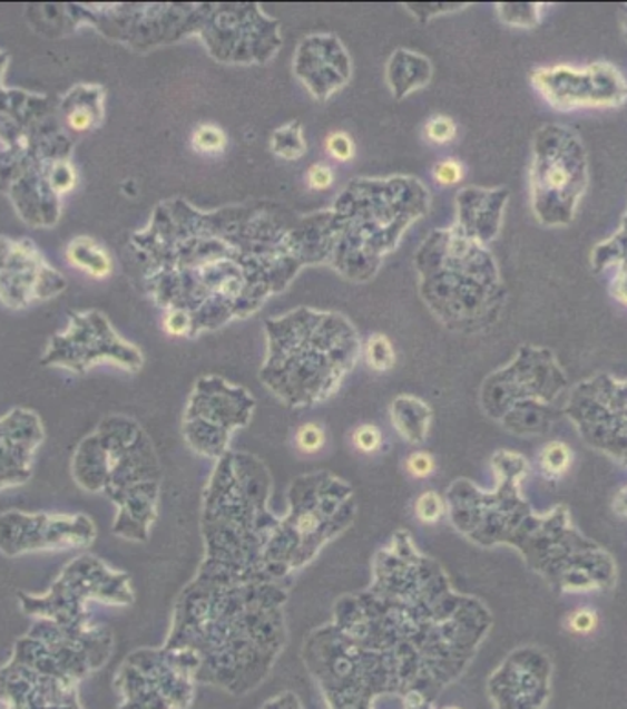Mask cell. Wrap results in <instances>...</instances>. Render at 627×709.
I'll use <instances>...</instances> for the list:
<instances>
[{
	"label": "cell",
	"mask_w": 627,
	"mask_h": 709,
	"mask_svg": "<svg viewBox=\"0 0 627 709\" xmlns=\"http://www.w3.org/2000/svg\"><path fill=\"white\" fill-rule=\"evenodd\" d=\"M462 172L461 162L457 161H442L433 167V178H435L437 184H441V186H455V184L461 183Z\"/></svg>",
	"instance_id": "obj_19"
},
{
	"label": "cell",
	"mask_w": 627,
	"mask_h": 709,
	"mask_svg": "<svg viewBox=\"0 0 627 709\" xmlns=\"http://www.w3.org/2000/svg\"><path fill=\"white\" fill-rule=\"evenodd\" d=\"M112 645L101 627L36 620L0 668L2 709H84L79 683L104 668Z\"/></svg>",
	"instance_id": "obj_1"
},
{
	"label": "cell",
	"mask_w": 627,
	"mask_h": 709,
	"mask_svg": "<svg viewBox=\"0 0 627 709\" xmlns=\"http://www.w3.org/2000/svg\"><path fill=\"white\" fill-rule=\"evenodd\" d=\"M597 614L592 611H587V609L575 612L569 620L570 629H572V632H578V634H589V632L597 629Z\"/></svg>",
	"instance_id": "obj_23"
},
{
	"label": "cell",
	"mask_w": 627,
	"mask_h": 709,
	"mask_svg": "<svg viewBox=\"0 0 627 709\" xmlns=\"http://www.w3.org/2000/svg\"><path fill=\"white\" fill-rule=\"evenodd\" d=\"M415 513L420 521L425 522V524H433V522L439 521L442 516L441 496L428 491L417 501Z\"/></svg>",
	"instance_id": "obj_17"
},
{
	"label": "cell",
	"mask_w": 627,
	"mask_h": 709,
	"mask_svg": "<svg viewBox=\"0 0 627 709\" xmlns=\"http://www.w3.org/2000/svg\"><path fill=\"white\" fill-rule=\"evenodd\" d=\"M53 184L58 192H68L74 186V173L68 166H59L53 172Z\"/></svg>",
	"instance_id": "obj_26"
},
{
	"label": "cell",
	"mask_w": 627,
	"mask_h": 709,
	"mask_svg": "<svg viewBox=\"0 0 627 709\" xmlns=\"http://www.w3.org/2000/svg\"><path fill=\"white\" fill-rule=\"evenodd\" d=\"M626 11H627V8H626ZM623 22H624V32H626V37H627V13H626V16H624V21Z\"/></svg>",
	"instance_id": "obj_27"
},
{
	"label": "cell",
	"mask_w": 627,
	"mask_h": 709,
	"mask_svg": "<svg viewBox=\"0 0 627 709\" xmlns=\"http://www.w3.org/2000/svg\"><path fill=\"white\" fill-rule=\"evenodd\" d=\"M591 265L597 272L627 266V212L617 234L595 246L591 254Z\"/></svg>",
	"instance_id": "obj_8"
},
{
	"label": "cell",
	"mask_w": 627,
	"mask_h": 709,
	"mask_svg": "<svg viewBox=\"0 0 627 709\" xmlns=\"http://www.w3.org/2000/svg\"><path fill=\"white\" fill-rule=\"evenodd\" d=\"M353 444L362 453L371 454L380 449L382 445V433L373 425H363L356 428L353 434Z\"/></svg>",
	"instance_id": "obj_18"
},
{
	"label": "cell",
	"mask_w": 627,
	"mask_h": 709,
	"mask_svg": "<svg viewBox=\"0 0 627 709\" xmlns=\"http://www.w3.org/2000/svg\"><path fill=\"white\" fill-rule=\"evenodd\" d=\"M45 427L36 412L16 408L0 418V493L28 484Z\"/></svg>",
	"instance_id": "obj_6"
},
{
	"label": "cell",
	"mask_w": 627,
	"mask_h": 709,
	"mask_svg": "<svg viewBox=\"0 0 627 709\" xmlns=\"http://www.w3.org/2000/svg\"><path fill=\"white\" fill-rule=\"evenodd\" d=\"M296 444L303 453H317L325 445V433L314 423H306L297 430Z\"/></svg>",
	"instance_id": "obj_16"
},
{
	"label": "cell",
	"mask_w": 627,
	"mask_h": 709,
	"mask_svg": "<svg viewBox=\"0 0 627 709\" xmlns=\"http://www.w3.org/2000/svg\"><path fill=\"white\" fill-rule=\"evenodd\" d=\"M539 465H541L545 476L558 478L569 469L570 450L564 444H549L539 456Z\"/></svg>",
	"instance_id": "obj_12"
},
{
	"label": "cell",
	"mask_w": 627,
	"mask_h": 709,
	"mask_svg": "<svg viewBox=\"0 0 627 709\" xmlns=\"http://www.w3.org/2000/svg\"><path fill=\"white\" fill-rule=\"evenodd\" d=\"M325 147H327L329 155L337 162H351L356 155L353 138L343 130L331 133L325 142Z\"/></svg>",
	"instance_id": "obj_15"
},
{
	"label": "cell",
	"mask_w": 627,
	"mask_h": 709,
	"mask_svg": "<svg viewBox=\"0 0 627 709\" xmlns=\"http://www.w3.org/2000/svg\"><path fill=\"white\" fill-rule=\"evenodd\" d=\"M270 147L277 157L285 161H297L306 153V142L303 138V129L297 122H291L288 126L280 127L272 135Z\"/></svg>",
	"instance_id": "obj_9"
},
{
	"label": "cell",
	"mask_w": 627,
	"mask_h": 709,
	"mask_svg": "<svg viewBox=\"0 0 627 709\" xmlns=\"http://www.w3.org/2000/svg\"><path fill=\"white\" fill-rule=\"evenodd\" d=\"M68 260L74 265L79 266L81 271L89 272L90 276L94 278L109 276L110 271H112V263H110L107 252L101 246L96 245L92 240H85V237L70 245Z\"/></svg>",
	"instance_id": "obj_7"
},
{
	"label": "cell",
	"mask_w": 627,
	"mask_h": 709,
	"mask_svg": "<svg viewBox=\"0 0 627 709\" xmlns=\"http://www.w3.org/2000/svg\"><path fill=\"white\" fill-rule=\"evenodd\" d=\"M164 329L172 337H186L193 329L192 317L182 309H169V313L164 319Z\"/></svg>",
	"instance_id": "obj_20"
},
{
	"label": "cell",
	"mask_w": 627,
	"mask_h": 709,
	"mask_svg": "<svg viewBox=\"0 0 627 709\" xmlns=\"http://www.w3.org/2000/svg\"><path fill=\"white\" fill-rule=\"evenodd\" d=\"M424 135L428 140L439 144V146L450 144L457 136V124L451 120L450 116H435L425 124Z\"/></svg>",
	"instance_id": "obj_14"
},
{
	"label": "cell",
	"mask_w": 627,
	"mask_h": 709,
	"mask_svg": "<svg viewBox=\"0 0 627 709\" xmlns=\"http://www.w3.org/2000/svg\"><path fill=\"white\" fill-rule=\"evenodd\" d=\"M543 4H499L501 21L516 28H535L543 17Z\"/></svg>",
	"instance_id": "obj_10"
},
{
	"label": "cell",
	"mask_w": 627,
	"mask_h": 709,
	"mask_svg": "<svg viewBox=\"0 0 627 709\" xmlns=\"http://www.w3.org/2000/svg\"><path fill=\"white\" fill-rule=\"evenodd\" d=\"M408 470L415 478H428L435 470V459L428 453L411 454L408 459Z\"/></svg>",
	"instance_id": "obj_22"
},
{
	"label": "cell",
	"mask_w": 627,
	"mask_h": 709,
	"mask_svg": "<svg viewBox=\"0 0 627 709\" xmlns=\"http://www.w3.org/2000/svg\"><path fill=\"white\" fill-rule=\"evenodd\" d=\"M547 104L558 110L611 109L627 101V81L617 67L592 64L586 68H538L530 78Z\"/></svg>",
	"instance_id": "obj_5"
},
{
	"label": "cell",
	"mask_w": 627,
	"mask_h": 709,
	"mask_svg": "<svg viewBox=\"0 0 627 709\" xmlns=\"http://www.w3.org/2000/svg\"><path fill=\"white\" fill-rule=\"evenodd\" d=\"M306 183H308V188L311 190L325 192L334 184V173L325 164H314L306 173Z\"/></svg>",
	"instance_id": "obj_21"
},
{
	"label": "cell",
	"mask_w": 627,
	"mask_h": 709,
	"mask_svg": "<svg viewBox=\"0 0 627 709\" xmlns=\"http://www.w3.org/2000/svg\"><path fill=\"white\" fill-rule=\"evenodd\" d=\"M192 144L198 152L221 153L228 144V138H226V133L221 127L213 126V124H204V126L197 127V130L193 133Z\"/></svg>",
	"instance_id": "obj_13"
},
{
	"label": "cell",
	"mask_w": 627,
	"mask_h": 709,
	"mask_svg": "<svg viewBox=\"0 0 627 709\" xmlns=\"http://www.w3.org/2000/svg\"><path fill=\"white\" fill-rule=\"evenodd\" d=\"M611 294L618 302L627 305V266L615 269V276L611 280Z\"/></svg>",
	"instance_id": "obj_25"
},
{
	"label": "cell",
	"mask_w": 627,
	"mask_h": 709,
	"mask_svg": "<svg viewBox=\"0 0 627 709\" xmlns=\"http://www.w3.org/2000/svg\"><path fill=\"white\" fill-rule=\"evenodd\" d=\"M120 580V575L94 555H79L61 570L45 594L19 592V605L25 614L36 620L84 625L89 623L87 606L92 601L118 603Z\"/></svg>",
	"instance_id": "obj_3"
},
{
	"label": "cell",
	"mask_w": 627,
	"mask_h": 709,
	"mask_svg": "<svg viewBox=\"0 0 627 709\" xmlns=\"http://www.w3.org/2000/svg\"><path fill=\"white\" fill-rule=\"evenodd\" d=\"M589 172L580 136L561 126L536 133L530 166V201L536 220L545 226H567L586 195Z\"/></svg>",
	"instance_id": "obj_2"
},
{
	"label": "cell",
	"mask_w": 627,
	"mask_h": 709,
	"mask_svg": "<svg viewBox=\"0 0 627 709\" xmlns=\"http://www.w3.org/2000/svg\"><path fill=\"white\" fill-rule=\"evenodd\" d=\"M365 359L368 365L376 371H388L394 365V350L391 340L384 334H373L365 346Z\"/></svg>",
	"instance_id": "obj_11"
},
{
	"label": "cell",
	"mask_w": 627,
	"mask_h": 709,
	"mask_svg": "<svg viewBox=\"0 0 627 709\" xmlns=\"http://www.w3.org/2000/svg\"><path fill=\"white\" fill-rule=\"evenodd\" d=\"M94 538L96 526L84 513H0V555L4 557L87 548Z\"/></svg>",
	"instance_id": "obj_4"
},
{
	"label": "cell",
	"mask_w": 627,
	"mask_h": 709,
	"mask_svg": "<svg viewBox=\"0 0 627 709\" xmlns=\"http://www.w3.org/2000/svg\"><path fill=\"white\" fill-rule=\"evenodd\" d=\"M94 122L96 118H94L92 110L84 109V107L74 109L68 116V124L76 130H89L94 126Z\"/></svg>",
	"instance_id": "obj_24"
}]
</instances>
